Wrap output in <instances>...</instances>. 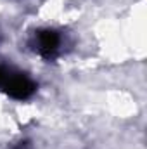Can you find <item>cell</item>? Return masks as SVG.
Returning <instances> with one entry per match:
<instances>
[{
  "label": "cell",
  "mask_w": 147,
  "mask_h": 149,
  "mask_svg": "<svg viewBox=\"0 0 147 149\" xmlns=\"http://www.w3.org/2000/svg\"><path fill=\"white\" fill-rule=\"evenodd\" d=\"M59 42L61 38L59 35L54 31V30H43V31H38L37 35V47H38V52L45 57H50L57 47H59Z\"/></svg>",
  "instance_id": "7a4b0ae2"
},
{
  "label": "cell",
  "mask_w": 147,
  "mask_h": 149,
  "mask_svg": "<svg viewBox=\"0 0 147 149\" xmlns=\"http://www.w3.org/2000/svg\"><path fill=\"white\" fill-rule=\"evenodd\" d=\"M5 78H7V74H5V71L0 68V85H3V81H5Z\"/></svg>",
  "instance_id": "3957f363"
},
{
  "label": "cell",
  "mask_w": 147,
  "mask_h": 149,
  "mask_svg": "<svg viewBox=\"0 0 147 149\" xmlns=\"http://www.w3.org/2000/svg\"><path fill=\"white\" fill-rule=\"evenodd\" d=\"M3 87H5V92L14 97V99H28L33 92H35V83L24 76V74H12V76H7L5 81H3Z\"/></svg>",
  "instance_id": "6da1fadb"
}]
</instances>
